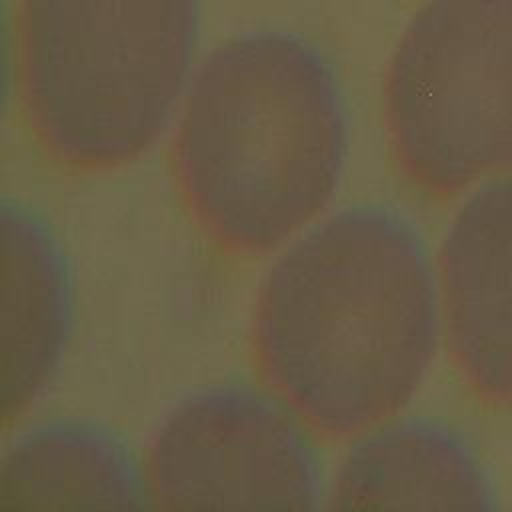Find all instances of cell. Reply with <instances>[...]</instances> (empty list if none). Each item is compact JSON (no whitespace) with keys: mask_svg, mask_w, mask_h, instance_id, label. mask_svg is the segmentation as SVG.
<instances>
[{"mask_svg":"<svg viewBox=\"0 0 512 512\" xmlns=\"http://www.w3.org/2000/svg\"><path fill=\"white\" fill-rule=\"evenodd\" d=\"M440 304L416 228L390 208H344L294 236L264 276L252 330L260 374L310 428L360 434L424 382Z\"/></svg>","mask_w":512,"mask_h":512,"instance_id":"6da1fadb","label":"cell"},{"mask_svg":"<svg viewBox=\"0 0 512 512\" xmlns=\"http://www.w3.org/2000/svg\"><path fill=\"white\" fill-rule=\"evenodd\" d=\"M348 144L326 56L296 34L258 30L198 66L176 116L174 166L198 224L232 252L260 254L330 204Z\"/></svg>","mask_w":512,"mask_h":512,"instance_id":"7a4b0ae2","label":"cell"},{"mask_svg":"<svg viewBox=\"0 0 512 512\" xmlns=\"http://www.w3.org/2000/svg\"><path fill=\"white\" fill-rule=\"evenodd\" d=\"M16 22L24 114L56 160L122 166L178 116L200 0H18Z\"/></svg>","mask_w":512,"mask_h":512,"instance_id":"3957f363","label":"cell"},{"mask_svg":"<svg viewBox=\"0 0 512 512\" xmlns=\"http://www.w3.org/2000/svg\"><path fill=\"white\" fill-rule=\"evenodd\" d=\"M384 114L404 174L450 196L512 164V0H430L390 60Z\"/></svg>","mask_w":512,"mask_h":512,"instance_id":"277c9868","label":"cell"},{"mask_svg":"<svg viewBox=\"0 0 512 512\" xmlns=\"http://www.w3.org/2000/svg\"><path fill=\"white\" fill-rule=\"evenodd\" d=\"M304 424L274 392L234 382L194 390L152 432L150 498L166 506H318L320 468Z\"/></svg>","mask_w":512,"mask_h":512,"instance_id":"5b68a950","label":"cell"},{"mask_svg":"<svg viewBox=\"0 0 512 512\" xmlns=\"http://www.w3.org/2000/svg\"><path fill=\"white\" fill-rule=\"evenodd\" d=\"M440 302L464 382L484 402L512 408V174L478 188L450 222Z\"/></svg>","mask_w":512,"mask_h":512,"instance_id":"8992f818","label":"cell"},{"mask_svg":"<svg viewBox=\"0 0 512 512\" xmlns=\"http://www.w3.org/2000/svg\"><path fill=\"white\" fill-rule=\"evenodd\" d=\"M0 416L26 414L64 362L74 322L70 270L60 242L34 212L4 200Z\"/></svg>","mask_w":512,"mask_h":512,"instance_id":"52a82bcc","label":"cell"},{"mask_svg":"<svg viewBox=\"0 0 512 512\" xmlns=\"http://www.w3.org/2000/svg\"><path fill=\"white\" fill-rule=\"evenodd\" d=\"M344 454L330 500L340 508L490 510L494 488L472 446L428 418L384 420Z\"/></svg>","mask_w":512,"mask_h":512,"instance_id":"ba28073f","label":"cell"},{"mask_svg":"<svg viewBox=\"0 0 512 512\" xmlns=\"http://www.w3.org/2000/svg\"><path fill=\"white\" fill-rule=\"evenodd\" d=\"M0 498L10 506H140L144 466L110 430L50 420L18 434L2 456Z\"/></svg>","mask_w":512,"mask_h":512,"instance_id":"9c48e42d","label":"cell"}]
</instances>
